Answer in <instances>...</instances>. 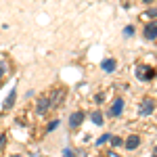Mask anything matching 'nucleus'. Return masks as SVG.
I'll return each instance as SVG.
<instances>
[{
	"label": "nucleus",
	"instance_id": "f257e3e1",
	"mask_svg": "<svg viewBox=\"0 0 157 157\" xmlns=\"http://www.w3.org/2000/svg\"><path fill=\"white\" fill-rule=\"evenodd\" d=\"M153 109H155V101H153V98H143V101H140V107H138V113H140L143 117H147V115L153 113Z\"/></svg>",
	"mask_w": 157,
	"mask_h": 157
},
{
	"label": "nucleus",
	"instance_id": "f03ea898",
	"mask_svg": "<svg viewBox=\"0 0 157 157\" xmlns=\"http://www.w3.org/2000/svg\"><path fill=\"white\" fill-rule=\"evenodd\" d=\"M136 75H138L140 80H149V78L155 75V71H153L151 67H138V69H136Z\"/></svg>",
	"mask_w": 157,
	"mask_h": 157
},
{
	"label": "nucleus",
	"instance_id": "7ed1b4c3",
	"mask_svg": "<svg viewBox=\"0 0 157 157\" xmlns=\"http://www.w3.org/2000/svg\"><path fill=\"white\" fill-rule=\"evenodd\" d=\"M145 38H149V40L157 38V21H151V23L145 27Z\"/></svg>",
	"mask_w": 157,
	"mask_h": 157
},
{
	"label": "nucleus",
	"instance_id": "20e7f679",
	"mask_svg": "<svg viewBox=\"0 0 157 157\" xmlns=\"http://www.w3.org/2000/svg\"><path fill=\"white\" fill-rule=\"evenodd\" d=\"M82 121H84V113H82V111H75L71 117H69V126H71V128H78Z\"/></svg>",
	"mask_w": 157,
	"mask_h": 157
},
{
	"label": "nucleus",
	"instance_id": "39448f33",
	"mask_svg": "<svg viewBox=\"0 0 157 157\" xmlns=\"http://www.w3.org/2000/svg\"><path fill=\"white\" fill-rule=\"evenodd\" d=\"M121 111H124V101H121V98H117V101L113 103V107H111V111H109V113H111L113 117H117Z\"/></svg>",
	"mask_w": 157,
	"mask_h": 157
},
{
	"label": "nucleus",
	"instance_id": "423d86ee",
	"mask_svg": "<svg viewBox=\"0 0 157 157\" xmlns=\"http://www.w3.org/2000/svg\"><path fill=\"white\" fill-rule=\"evenodd\" d=\"M138 143H140L138 134H130V136H128V140H126V149H130V151H132V149L138 147Z\"/></svg>",
	"mask_w": 157,
	"mask_h": 157
},
{
	"label": "nucleus",
	"instance_id": "0eeeda50",
	"mask_svg": "<svg viewBox=\"0 0 157 157\" xmlns=\"http://www.w3.org/2000/svg\"><path fill=\"white\" fill-rule=\"evenodd\" d=\"M15 98H17V90L13 88L11 92H9V97H6V101H4V109H11L15 105Z\"/></svg>",
	"mask_w": 157,
	"mask_h": 157
},
{
	"label": "nucleus",
	"instance_id": "6e6552de",
	"mask_svg": "<svg viewBox=\"0 0 157 157\" xmlns=\"http://www.w3.org/2000/svg\"><path fill=\"white\" fill-rule=\"evenodd\" d=\"M65 97V90H57L55 94H52V98H48L50 105H61V98Z\"/></svg>",
	"mask_w": 157,
	"mask_h": 157
},
{
	"label": "nucleus",
	"instance_id": "1a4fd4ad",
	"mask_svg": "<svg viewBox=\"0 0 157 157\" xmlns=\"http://www.w3.org/2000/svg\"><path fill=\"white\" fill-rule=\"evenodd\" d=\"M48 107H50L48 98H40V101H38V105H36L38 113H46V109H48Z\"/></svg>",
	"mask_w": 157,
	"mask_h": 157
},
{
	"label": "nucleus",
	"instance_id": "9d476101",
	"mask_svg": "<svg viewBox=\"0 0 157 157\" xmlns=\"http://www.w3.org/2000/svg\"><path fill=\"white\" fill-rule=\"evenodd\" d=\"M115 65H117V63H115V59H107V61H103V69H105L107 73L115 71Z\"/></svg>",
	"mask_w": 157,
	"mask_h": 157
},
{
	"label": "nucleus",
	"instance_id": "9b49d317",
	"mask_svg": "<svg viewBox=\"0 0 157 157\" xmlns=\"http://www.w3.org/2000/svg\"><path fill=\"white\" fill-rule=\"evenodd\" d=\"M92 121H94V124H97V126H101V124H103V115H101V113H92Z\"/></svg>",
	"mask_w": 157,
	"mask_h": 157
},
{
	"label": "nucleus",
	"instance_id": "f8f14e48",
	"mask_svg": "<svg viewBox=\"0 0 157 157\" xmlns=\"http://www.w3.org/2000/svg\"><path fill=\"white\" fill-rule=\"evenodd\" d=\"M4 145H6V134H4V132H0V151L4 149Z\"/></svg>",
	"mask_w": 157,
	"mask_h": 157
},
{
	"label": "nucleus",
	"instance_id": "ddd939ff",
	"mask_svg": "<svg viewBox=\"0 0 157 157\" xmlns=\"http://www.w3.org/2000/svg\"><path fill=\"white\" fill-rule=\"evenodd\" d=\"M109 140H111V145H113V147H120L121 145V138H120V136H113V138H109Z\"/></svg>",
	"mask_w": 157,
	"mask_h": 157
},
{
	"label": "nucleus",
	"instance_id": "4468645a",
	"mask_svg": "<svg viewBox=\"0 0 157 157\" xmlns=\"http://www.w3.org/2000/svg\"><path fill=\"white\" fill-rule=\"evenodd\" d=\"M109 138H111V136H109V134H103V136H101V138H98L97 143H98V145H103V143H107Z\"/></svg>",
	"mask_w": 157,
	"mask_h": 157
},
{
	"label": "nucleus",
	"instance_id": "2eb2a0df",
	"mask_svg": "<svg viewBox=\"0 0 157 157\" xmlns=\"http://www.w3.org/2000/svg\"><path fill=\"white\" fill-rule=\"evenodd\" d=\"M57 126H59V120L50 121V124H48V128H46V130H48V132H50V130H55V128H57Z\"/></svg>",
	"mask_w": 157,
	"mask_h": 157
},
{
	"label": "nucleus",
	"instance_id": "dca6fc26",
	"mask_svg": "<svg viewBox=\"0 0 157 157\" xmlns=\"http://www.w3.org/2000/svg\"><path fill=\"white\" fill-rule=\"evenodd\" d=\"M124 34H126V36H132V34H134V27H132V25H128V27L124 29Z\"/></svg>",
	"mask_w": 157,
	"mask_h": 157
},
{
	"label": "nucleus",
	"instance_id": "f3484780",
	"mask_svg": "<svg viewBox=\"0 0 157 157\" xmlns=\"http://www.w3.org/2000/svg\"><path fill=\"white\" fill-rule=\"evenodd\" d=\"M145 17H157V9H151V11L145 13Z\"/></svg>",
	"mask_w": 157,
	"mask_h": 157
},
{
	"label": "nucleus",
	"instance_id": "a211bd4d",
	"mask_svg": "<svg viewBox=\"0 0 157 157\" xmlns=\"http://www.w3.org/2000/svg\"><path fill=\"white\" fill-rule=\"evenodd\" d=\"M4 73H6V65H4V63H2V61H0V78H2V75H4Z\"/></svg>",
	"mask_w": 157,
	"mask_h": 157
},
{
	"label": "nucleus",
	"instance_id": "6ab92c4d",
	"mask_svg": "<svg viewBox=\"0 0 157 157\" xmlns=\"http://www.w3.org/2000/svg\"><path fill=\"white\" fill-rule=\"evenodd\" d=\"M75 155V153H73L71 149H65V153H63V157H73Z\"/></svg>",
	"mask_w": 157,
	"mask_h": 157
},
{
	"label": "nucleus",
	"instance_id": "aec40b11",
	"mask_svg": "<svg viewBox=\"0 0 157 157\" xmlns=\"http://www.w3.org/2000/svg\"><path fill=\"white\" fill-rule=\"evenodd\" d=\"M107 157H120V155H117L115 151H109V153H107Z\"/></svg>",
	"mask_w": 157,
	"mask_h": 157
},
{
	"label": "nucleus",
	"instance_id": "412c9836",
	"mask_svg": "<svg viewBox=\"0 0 157 157\" xmlns=\"http://www.w3.org/2000/svg\"><path fill=\"white\" fill-rule=\"evenodd\" d=\"M143 2H147V4H149V2H153V0H143Z\"/></svg>",
	"mask_w": 157,
	"mask_h": 157
},
{
	"label": "nucleus",
	"instance_id": "4be33fe9",
	"mask_svg": "<svg viewBox=\"0 0 157 157\" xmlns=\"http://www.w3.org/2000/svg\"><path fill=\"white\" fill-rule=\"evenodd\" d=\"M155 153H157V147H155Z\"/></svg>",
	"mask_w": 157,
	"mask_h": 157
}]
</instances>
